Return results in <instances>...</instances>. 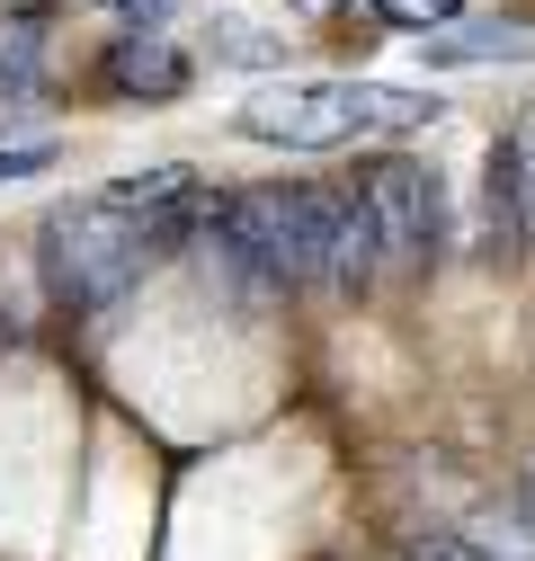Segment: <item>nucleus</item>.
Instances as JSON below:
<instances>
[{
  "label": "nucleus",
  "mask_w": 535,
  "mask_h": 561,
  "mask_svg": "<svg viewBox=\"0 0 535 561\" xmlns=\"http://www.w3.org/2000/svg\"><path fill=\"white\" fill-rule=\"evenodd\" d=\"M215 215V196L196 170H134V179H107L72 205H54V224H45V276H54V295L72 304V312H107L116 295H134L144 276L196 241Z\"/></svg>",
  "instance_id": "1"
},
{
  "label": "nucleus",
  "mask_w": 535,
  "mask_h": 561,
  "mask_svg": "<svg viewBox=\"0 0 535 561\" xmlns=\"http://www.w3.org/2000/svg\"><path fill=\"white\" fill-rule=\"evenodd\" d=\"M206 250L224 259V276L250 286H375L384 259L366 232V205L349 196V179H304V187H241L206 215Z\"/></svg>",
  "instance_id": "2"
},
{
  "label": "nucleus",
  "mask_w": 535,
  "mask_h": 561,
  "mask_svg": "<svg viewBox=\"0 0 535 561\" xmlns=\"http://www.w3.org/2000/svg\"><path fill=\"white\" fill-rule=\"evenodd\" d=\"M446 107L429 90H392V81H277L241 107V134L250 144H304V152H330V144H357V134H411V125H437Z\"/></svg>",
  "instance_id": "3"
},
{
  "label": "nucleus",
  "mask_w": 535,
  "mask_h": 561,
  "mask_svg": "<svg viewBox=\"0 0 535 561\" xmlns=\"http://www.w3.org/2000/svg\"><path fill=\"white\" fill-rule=\"evenodd\" d=\"M349 196L366 205V232H375L384 276H420V267L437 259V179H429L420 161L375 152V161H357Z\"/></svg>",
  "instance_id": "4"
},
{
  "label": "nucleus",
  "mask_w": 535,
  "mask_h": 561,
  "mask_svg": "<svg viewBox=\"0 0 535 561\" xmlns=\"http://www.w3.org/2000/svg\"><path fill=\"white\" fill-rule=\"evenodd\" d=\"M107 81H116L125 99H179V90H187V54L161 45V36H125V45L107 54Z\"/></svg>",
  "instance_id": "5"
},
{
  "label": "nucleus",
  "mask_w": 535,
  "mask_h": 561,
  "mask_svg": "<svg viewBox=\"0 0 535 561\" xmlns=\"http://www.w3.org/2000/svg\"><path fill=\"white\" fill-rule=\"evenodd\" d=\"M491 152H500V170H509V196H517V232H526V250H535V107H526V116L500 134Z\"/></svg>",
  "instance_id": "6"
},
{
  "label": "nucleus",
  "mask_w": 535,
  "mask_h": 561,
  "mask_svg": "<svg viewBox=\"0 0 535 561\" xmlns=\"http://www.w3.org/2000/svg\"><path fill=\"white\" fill-rule=\"evenodd\" d=\"M429 62H526V27H464V36H429Z\"/></svg>",
  "instance_id": "7"
},
{
  "label": "nucleus",
  "mask_w": 535,
  "mask_h": 561,
  "mask_svg": "<svg viewBox=\"0 0 535 561\" xmlns=\"http://www.w3.org/2000/svg\"><path fill=\"white\" fill-rule=\"evenodd\" d=\"M366 10H375L384 27H446L464 0H366Z\"/></svg>",
  "instance_id": "8"
},
{
  "label": "nucleus",
  "mask_w": 535,
  "mask_h": 561,
  "mask_svg": "<svg viewBox=\"0 0 535 561\" xmlns=\"http://www.w3.org/2000/svg\"><path fill=\"white\" fill-rule=\"evenodd\" d=\"M54 161V144H10V152H0V187H10V179H36Z\"/></svg>",
  "instance_id": "9"
},
{
  "label": "nucleus",
  "mask_w": 535,
  "mask_h": 561,
  "mask_svg": "<svg viewBox=\"0 0 535 561\" xmlns=\"http://www.w3.org/2000/svg\"><path fill=\"white\" fill-rule=\"evenodd\" d=\"M107 10H152V0H107Z\"/></svg>",
  "instance_id": "10"
},
{
  "label": "nucleus",
  "mask_w": 535,
  "mask_h": 561,
  "mask_svg": "<svg viewBox=\"0 0 535 561\" xmlns=\"http://www.w3.org/2000/svg\"><path fill=\"white\" fill-rule=\"evenodd\" d=\"M0 330H10V321H0Z\"/></svg>",
  "instance_id": "11"
}]
</instances>
